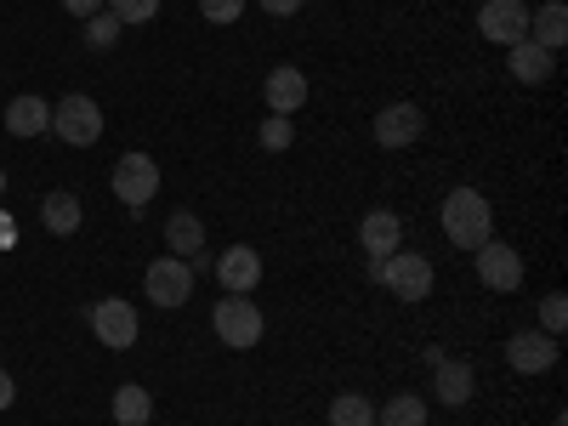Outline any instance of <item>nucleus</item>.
<instances>
[{"label": "nucleus", "instance_id": "nucleus-6", "mask_svg": "<svg viewBox=\"0 0 568 426\" xmlns=\"http://www.w3.org/2000/svg\"><path fill=\"white\" fill-rule=\"evenodd\" d=\"M382 284L398 302H426L433 296V262H426L420 251H393L382 262Z\"/></svg>", "mask_w": 568, "mask_h": 426}, {"label": "nucleus", "instance_id": "nucleus-21", "mask_svg": "<svg viewBox=\"0 0 568 426\" xmlns=\"http://www.w3.org/2000/svg\"><path fill=\"white\" fill-rule=\"evenodd\" d=\"M149 415H154V398H149V387L125 382V387L114 393V420H120V426H149Z\"/></svg>", "mask_w": 568, "mask_h": 426}, {"label": "nucleus", "instance_id": "nucleus-29", "mask_svg": "<svg viewBox=\"0 0 568 426\" xmlns=\"http://www.w3.org/2000/svg\"><path fill=\"white\" fill-rule=\"evenodd\" d=\"M302 7H307V0H262V12H267V18H296Z\"/></svg>", "mask_w": 568, "mask_h": 426}, {"label": "nucleus", "instance_id": "nucleus-12", "mask_svg": "<svg viewBox=\"0 0 568 426\" xmlns=\"http://www.w3.org/2000/svg\"><path fill=\"white\" fill-rule=\"evenodd\" d=\"M358 245H364L369 262H387L393 251H404V222H398V211L375 205V211L358 222Z\"/></svg>", "mask_w": 568, "mask_h": 426}, {"label": "nucleus", "instance_id": "nucleus-9", "mask_svg": "<svg viewBox=\"0 0 568 426\" xmlns=\"http://www.w3.org/2000/svg\"><path fill=\"white\" fill-rule=\"evenodd\" d=\"M420 131H426V114L415 109V103H387L382 114L369 120V136L382 142V149H409V142H420Z\"/></svg>", "mask_w": 568, "mask_h": 426}, {"label": "nucleus", "instance_id": "nucleus-16", "mask_svg": "<svg viewBox=\"0 0 568 426\" xmlns=\"http://www.w3.org/2000/svg\"><path fill=\"white\" fill-rule=\"evenodd\" d=\"M506 69H511V80H524V85H546L557 74V58L546 52V45H535V40H517V45H506Z\"/></svg>", "mask_w": 568, "mask_h": 426}, {"label": "nucleus", "instance_id": "nucleus-13", "mask_svg": "<svg viewBox=\"0 0 568 426\" xmlns=\"http://www.w3.org/2000/svg\"><path fill=\"white\" fill-rule=\"evenodd\" d=\"M506 364L517 375H546L557 364V336H546V329H517L506 342Z\"/></svg>", "mask_w": 568, "mask_h": 426}, {"label": "nucleus", "instance_id": "nucleus-14", "mask_svg": "<svg viewBox=\"0 0 568 426\" xmlns=\"http://www.w3.org/2000/svg\"><path fill=\"white\" fill-rule=\"evenodd\" d=\"M262 98H267V109H273V114L291 120V114L307 103V74H302L296 63H278V69L262 80Z\"/></svg>", "mask_w": 568, "mask_h": 426}, {"label": "nucleus", "instance_id": "nucleus-2", "mask_svg": "<svg viewBox=\"0 0 568 426\" xmlns=\"http://www.w3.org/2000/svg\"><path fill=\"white\" fill-rule=\"evenodd\" d=\"M211 329H216V342H222V347L251 353V347H262L267 318H262V307H256L251 296H222V302L211 307Z\"/></svg>", "mask_w": 568, "mask_h": 426}, {"label": "nucleus", "instance_id": "nucleus-3", "mask_svg": "<svg viewBox=\"0 0 568 426\" xmlns=\"http://www.w3.org/2000/svg\"><path fill=\"white\" fill-rule=\"evenodd\" d=\"M142 291H149L154 307H187V296H194V267H187L182 256H160L149 262V273H142Z\"/></svg>", "mask_w": 568, "mask_h": 426}, {"label": "nucleus", "instance_id": "nucleus-30", "mask_svg": "<svg viewBox=\"0 0 568 426\" xmlns=\"http://www.w3.org/2000/svg\"><path fill=\"white\" fill-rule=\"evenodd\" d=\"M109 0H63V12H74V18H91V12H103Z\"/></svg>", "mask_w": 568, "mask_h": 426}, {"label": "nucleus", "instance_id": "nucleus-20", "mask_svg": "<svg viewBox=\"0 0 568 426\" xmlns=\"http://www.w3.org/2000/svg\"><path fill=\"white\" fill-rule=\"evenodd\" d=\"M165 245H171V256H200L205 251V222L194 216V211H171L165 216Z\"/></svg>", "mask_w": 568, "mask_h": 426}, {"label": "nucleus", "instance_id": "nucleus-28", "mask_svg": "<svg viewBox=\"0 0 568 426\" xmlns=\"http://www.w3.org/2000/svg\"><path fill=\"white\" fill-rule=\"evenodd\" d=\"M562 324H568V296H562V291H551V296L540 302V329H546V336H557Z\"/></svg>", "mask_w": 568, "mask_h": 426}, {"label": "nucleus", "instance_id": "nucleus-19", "mask_svg": "<svg viewBox=\"0 0 568 426\" xmlns=\"http://www.w3.org/2000/svg\"><path fill=\"white\" fill-rule=\"evenodd\" d=\"M40 222L52 227L58 240L80 233V222H85V205H80V194H69V187H58V194H45V200H40Z\"/></svg>", "mask_w": 568, "mask_h": 426}, {"label": "nucleus", "instance_id": "nucleus-4", "mask_svg": "<svg viewBox=\"0 0 568 426\" xmlns=\"http://www.w3.org/2000/svg\"><path fill=\"white\" fill-rule=\"evenodd\" d=\"M160 194V165H154V154H120L114 160V200L125 205V211H142Z\"/></svg>", "mask_w": 568, "mask_h": 426}, {"label": "nucleus", "instance_id": "nucleus-25", "mask_svg": "<svg viewBox=\"0 0 568 426\" xmlns=\"http://www.w3.org/2000/svg\"><path fill=\"white\" fill-rule=\"evenodd\" d=\"M291 142H296V125L284 120V114H267V125H262V149H267V154H284Z\"/></svg>", "mask_w": 568, "mask_h": 426}, {"label": "nucleus", "instance_id": "nucleus-24", "mask_svg": "<svg viewBox=\"0 0 568 426\" xmlns=\"http://www.w3.org/2000/svg\"><path fill=\"white\" fill-rule=\"evenodd\" d=\"M120 29H125V23H120L109 7H103V12H91V18H85V45H91V52H109V45L120 40Z\"/></svg>", "mask_w": 568, "mask_h": 426}, {"label": "nucleus", "instance_id": "nucleus-18", "mask_svg": "<svg viewBox=\"0 0 568 426\" xmlns=\"http://www.w3.org/2000/svg\"><path fill=\"white\" fill-rule=\"evenodd\" d=\"M529 40L546 45L551 58L562 52V45H568V7H562V0H546L540 12H529Z\"/></svg>", "mask_w": 568, "mask_h": 426}, {"label": "nucleus", "instance_id": "nucleus-8", "mask_svg": "<svg viewBox=\"0 0 568 426\" xmlns=\"http://www.w3.org/2000/svg\"><path fill=\"white\" fill-rule=\"evenodd\" d=\"M478 34L489 45L529 40V7H524V0H484V7H478Z\"/></svg>", "mask_w": 568, "mask_h": 426}, {"label": "nucleus", "instance_id": "nucleus-17", "mask_svg": "<svg viewBox=\"0 0 568 426\" xmlns=\"http://www.w3.org/2000/svg\"><path fill=\"white\" fill-rule=\"evenodd\" d=\"M7 131H12V136H45V131H52V103L34 98V91L12 98V103H7Z\"/></svg>", "mask_w": 568, "mask_h": 426}, {"label": "nucleus", "instance_id": "nucleus-1", "mask_svg": "<svg viewBox=\"0 0 568 426\" xmlns=\"http://www.w3.org/2000/svg\"><path fill=\"white\" fill-rule=\"evenodd\" d=\"M444 240L455 251H478L495 240V205L478 194V187H455V194H444Z\"/></svg>", "mask_w": 568, "mask_h": 426}, {"label": "nucleus", "instance_id": "nucleus-10", "mask_svg": "<svg viewBox=\"0 0 568 426\" xmlns=\"http://www.w3.org/2000/svg\"><path fill=\"white\" fill-rule=\"evenodd\" d=\"M471 256H478V278L489 284L495 296H511L517 284H524V256H517L511 245L489 240V245H478V251H471Z\"/></svg>", "mask_w": 568, "mask_h": 426}, {"label": "nucleus", "instance_id": "nucleus-15", "mask_svg": "<svg viewBox=\"0 0 568 426\" xmlns=\"http://www.w3.org/2000/svg\"><path fill=\"white\" fill-rule=\"evenodd\" d=\"M471 387H478V375H471L466 358H438L433 364V398H444V409H460L471 398Z\"/></svg>", "mask_w": 568, "mask_h": 426}, {"label": "nucleus", "instance_id": "nucleus-27", "mask_svg": "<svg viewBox=\"0 0 568 426\" xmlns=\"http://www.w3.org/2000/svg\"><path fill=\"white\" fill-rule=\"evenodd\" d=\"M200 18L205 23H240L245 18V0H200Z\"/></svg>", "mask_w": 568, "mask_h": 426}, {"label": "nucleus", "instance_id": "nucleus-31", "mask_svg": "<svg viewBox=\"0 0 568 426\" xmlns=\"http://www.w3.org/2000/svg\"><path fill=\"white\" fill-rule=\"evenodd\" d=\"M12 404H18V382H12L7 369H0V409H12Z\"/></svg>", "mask_w": 568, "mask_h": 426}, {"label": "nucleus", "instance_id": "nucleus-5", "mask_svg": "<svg viewBox=\"0 0 568 426\" xmlns=\"http://www.w3.org/2000/svg\"><path fill=\"white\" fill-rule=\"evenodd\" d=\"M52 136H63L69 149H91V142L103 136V109L74 91V98L52 103Z\"/></svg>", "mask_w": 568, "mask_h": 426}, {"label": "nucleus", "instance_id": "nucleus-7", "mask_svg": "<svg viewBox=\"0 0 568 426\" xmlns=\"http://www.w3.org/2000/svg\"><path fill=\"white\" fill-rule=\"evenodd\" d=\"M91 336H98L109 353H125V347L142 336V318H136V307H131V302L103 296L98 307H91Z\"/></svg>", "mask_w": 568, "mask_h": 426}, {"label": "nucleus", "instance_id": "nucleus-11", "mask_svg": "<svg viewBox=\"0 0 568 426\" xmlns=\"http://www.w3.org/2000/svg\"><path fill=\"white\" fill-rule=\"evenodd\" d=\"M211 273H216V284L227 296H251L256 284H262V256L251 251V245H227L216 262H211Z\"/></svg>", "mask_w": 568, "mask_h": 426}, {"label": "nucleus", "instance_id": "nucleus-23", "mask_svg": "<svg viewBox=\"0 0 568 426\" xmlns=\"http://www.w3.org/2000/svg\"><path fill=\"white\" fill-rule=\"evenodd\" d=\"M329 426H375V404L364 393H336L329 398Z\"/></svg>", "mask_w": 568, "mask_h": 426}, {"label": "nucleus", "instance_id": "nucleus-22", "mask_svg": "<svg viewBox=\"0 0 568 426\" xmlns=\"http://www.w3.org/2000/svg\"><path fill=\"white\" fill-rule=\"evenodd\" d=\"M375 426H426V398H415V393L387 398L382 409H375Z\"/></svg>", "mask_w": 568, "mask_h": 426}, {"label": "nucleus", "instance_id": "nucleus-26", "mask_svg": "<svg viewBox=\"0 0 568 426\" xmlns=\"http://www.w3.org/2000/svg\"><path fill=\"white\" fill-rule=\"evenodd\" d=\"M109 12L120 23H154L160 18V0H109Z\"/></svg>", "mask_w": 568, "mask_h": 426}]
</instances>
